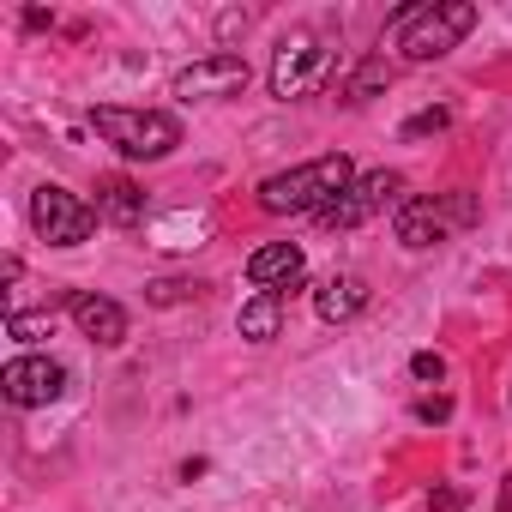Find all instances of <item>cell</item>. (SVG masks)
Returning <instances> with one entry per match:
<instances>
[{"label":"cell","mask_w":512,"mask_h":512,"mask_svg":"<svg viewBox=\"0 0 512 512\" xmlns=\"http://www.w3.org/2000/svg\"><path fill=\"white\" fill-rule=\"evenodd\" d=\"M350 181H356V163L344 151H332V157L296 163L284 175H266L260 181V211H272V217H320Z\"/></svg>","instance_id":"obj_1"},{"label":"cell","mask_w":512,"mask_h":512,"mask_svg":"<svg viewBox=\"0 0 512 512\" xmlns=\"http://www.w3.org/2000/svg\"><path fill=\"white\" fill-rule=\"evenodd\" d=\"M476 7L470 0H416V7H398L392 13V37H398V55L404 61H440V55H452L470 31H476Z\"/></svg>","instance_id":"obj_2"},{"label":"cell","mask_w":512,"mask_h":512,"mask_svg":"<svg viewBox=\"0 0 512 512\" xmlns=\"http://www.w3.org/2000/svg\"><path fill=\"white\" fill-rule=\"evenodd\" d=\"M91 127L133 163H157L181 145V121L169 109H91Z\"/></svg>","instance_id":"obj_3"},{"label":"cell","mask_w":512,"mask_h":512,"mask_svg":"<svg viewBox=\"0 0 512 512\" xmlns=\"http://www.w3.org/2000/svg\"><path fill=\"white\" fill-rule=\"evenodd\" d=\"M476 217H482L476 193L452 187V193H434V199H404V205H398V217H392V235H398L404 247H434V241H446V235L470 229Z\"/></svg>","instance_id":"obj_4"},{"label":"cell","mask_w":512,"mask_h":512,"mask_svg":"<svg viewBox=\"0 0 512 512\" xmlns=\"http://www.w3.org/2000/svg\"><path fill=\"white\" fill-rule=\"evenodd\" d=\"M398 205H404V175L374 169V175H356L314 223H320V229H362V223H374V217H386V211H398Z\"/></svg>","instance_id":"obj_5"},{"label":"cell","mask_w":512,"mask_h":512,"mask_svg":"<svg viewBox=\"0 0 512 512\" xmlns=\"http://www.w3.org/2000/svg\"><path fill=\"white\" fill-rule=\"evenodd\" d=\"M326 67H332V43H326V37H314V31L284 37L278 55H272V97H278V103L308 97V91L326 79Z\"/></svg>","instance_id":"obj_6"},{"label":"cell","mask_w":512,"mask_h":512,"mask_svg":"<svg viewBox=\"0 0 512 512\" xmlns=\"http://www.w3.org/2000/svg\"><path fill=\"white\" fill-rule=\"evenodd\" d=\"M31 229H37L49 247H79V241H91V229H97V205H85L79 193L43 181V187L31 193Z\"/></svg>","instance_id":"obj_7"},{"label":"cell","mask_w":512,"mask_h":512,"mask_svg":"<svg viewBox=\"0 0 512 512\" xmlns=\"http://www.w3.org/2000/svg\"><path fill=\"white\" fill-rule=\"evenodd\" d=\"M0 392H7V404H19V410L55 404L67 392V368L49 362V356H13L7 368H0Z\"/></svg>","instance_id":"obj_8"},{"label":"cell","mask_w":512,"mask_h":512,"mask_svg":"<svg viewBox=\"0 0 512 512\" xmlns=\"http://www.w3.org/2000/svg\"><path fill=\"white\" fill-rule=\"evenodd\" d=\"M169 91H175L181 103H199V97H241V91H247V61H241V55H205V61L181 67Z\"/></svg>","instance_id":"obj_9"},{"label":"cell","mask_w":512,"mask_h":512,"mask_svg":"<svg viewBox=\"0 0 512 512\" xmlns=\"http://www.w3.org/2000/svg\"><path fill=\"white\" fill-rule=\"evenodd\" d=\"M302 278H308V253L296 241H272V247L247 253V284L266 296H290V290H302Z\"/></svg>","instance_id":"obj_10"},{"label":"cell","mask_w":512,"mask_h":512,"mask_svg":"<svg viewBox=\"0 0 512 512\" xmlns=\"http://www.w3.org/2000/svg\"><path fill=\"white\" fill-rule=\"evenodd\" d=\"M67 314L79 320V332H85L91 344H103V350L127 344V308H121V302H109V296H97V290H73V296H67Z\"/></svg>","instance_id":"obj_11"},{"label":"cell","mask_w":512,"mask_h":512,"mask_svg":"<svg viewBox=\"0 0 512 512\" xmlns=\"http://www.w3.org/2000/svg\"><path fill=\"white\" fill-rule=\"evenodd\" d=\"M314 308H320V320H332V326L356 320V314L368 308V278H362V272H332V278L314 290Z\"/></svg>","instance_id":"obj_12"},{"label":"cell","mask_w":512,"mask_h":512,"mask_svg":"<svg viewBox=\"0 0 512 512\" xmlns=\"http://www.w3.org/2000/svg\"><path fill=\"white\" fill-rule=\"evenodd\" d=\"M97 217H109L115 229L145 223V187L127 181V175H103V181H97Z\"/></svg>","instance_id":"obj_13"},{"label":"cell","mask_w":512,"mask_h":512,"mask_svg":"<svg viewBox=\"0 0 512 512\" xmlns=\"http://www.w3.org/2000/svg\"><path fill=\"white\" fill-rule=\"evenodd\" d=\"M235 326H241V338H253V344H272L278 332H284V296H253V302H241V314H235Z\"/></svg>","instance_id":"obj_14"},{"label":"cell","mask_w":512,"mask_h":512,"mask_svg":"<svg viewBox=\"0 0 512 512\" xmlns=\"http://www.w3.org/2000/svg\"><path fill=\"white\" fill-rule=\"evenodd\" d=\"M380 85H392V67H386V61H362V67H356V79L344 85V103H368Z\"/></svg>","instance_id":"obj_15"},{"label":"cell","mask_w":512,"mask_h":512,"mask_svg":"<svg viewBox=\"0 0 512 512\" xmlns=\"http://www.w3.org/2000/svg\"><path fill=\"white\" fill-rule=\"evenodd\" d=\"M7 332L25 338V344H37V338L55 332V314H49V308H43V314H7Z\"/></svg>","instance_id":"obj_16"},{"label":"cell","mask_w":512,"mask_h":512,"mask_svg":"<svg viewBox=\"0 0 512 512\" xmlns=\"http://www.w3.org/2000/svg\"><path fill=\"white\" fill-rule=\"evenodd\" d=\"M452 121V109H422V115H410L404 121V139H422V133H440Z\"/></svg>","instance_id":"obj_17"},{"label":"cell","mask_w":512,"mask_h":512,"mask_svg":"<svg viewBox=\"0 0 512 512\" xmlns=\"http://www.w3.org/2000/svg\"><path fill=\"white\" fill-rule=\"evenodd\" d=\"M410 374H416V380H428V386H440V380H446V356L416 350V356H410Z\"/></svg>","instance_id":"obj_18"},{"label":"cell","mask_w":512,"mask_h":512,"mask_svg":"<svg viewBox=\"0 0 512 512\" xmlns=\"http://www.w3.org/2000/svg\"><path fill=\"white\" fill-rule=\"evenodd\" d=\"M446 416H452V398H440V392L416 398V422H446Z\"/></svg>","instance_id":"obj_19"},{"label":"cell","mask_w":512,"mask_h":512,"mask_svg":"<svg viewBox=\"0 0 512 512\" xmlns=\"http://www.w3.org/2000/svg\"><path fill=\"white\" fill-rule=\"evenodd\" d=\"M428 506H440V512H458V494H452V488H440V494H428Z\"/></svg>","instance_id":"obj_20"}]
</instances>
